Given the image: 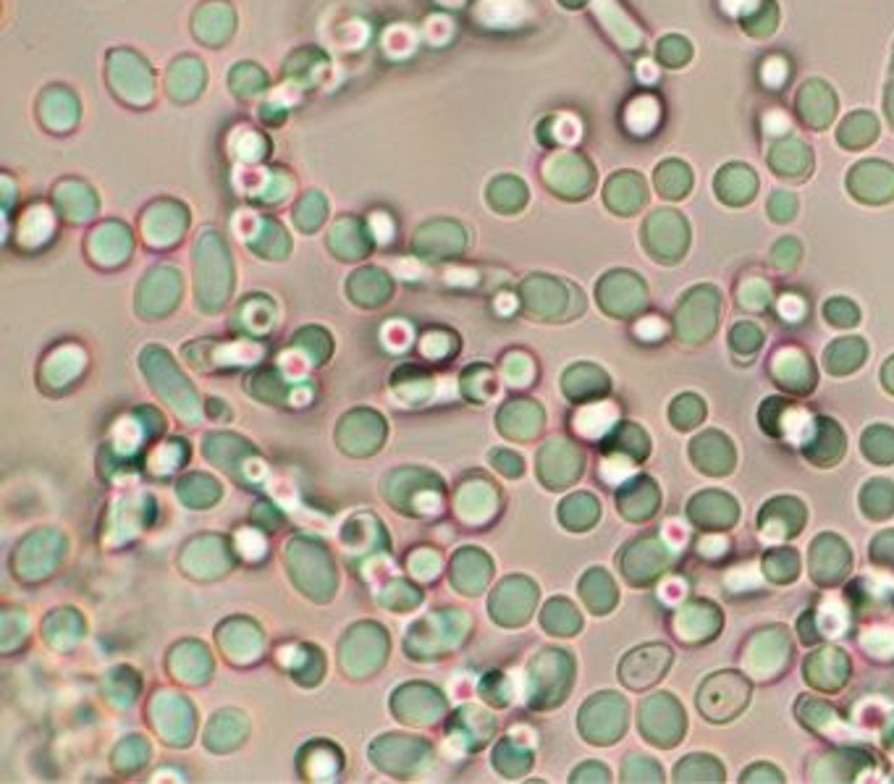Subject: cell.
I'll return each instance as SVG.
<instances>
[{"label": "cell", "instance_id": "obj_53", "mask_svg": "<svg viewBox=\"0 0 894 784\" xmlns=\"http://www.w3.org/2000/svg\"><path fill=\"white\" fill-rule=\"evenodd\" d=\"M798 255H800V247L795 242H784V244H779L776 247V263L782 265H788V268H792V265H795V261H798Z\"/></svg>", "mask_w": 894, "mask_h": 784}, {"label": "cell", "instance_id": "obj_23", "mask_svg": "<svg viewBox=\"0 0 894 784\" xmlns=\"http://www.w3.org/2000/svg\"><path fill=\"white\" fill-rule=\"evenodd\" d=\"M795 716L798 722L805 726L807 732H813L816 737L834 740V743H842L847 735H853L850 724L840 716V711L834 706H829L826 701L813 695H800L795 703Z\"/></svg>", "mask_w": 894, "mask_h": 784}, {"label": "cell", "instance_id": "obj_10", "mask_svg": "<svg viewBox=\"0 0 894 784\" xmlns=\"http://www.w3.org/2000/svg\"><path fill=\"white\" fill-rule=\"evenodd\" d=\"M853 570V551L845 538L836 533H821L807 549V574L819 588H836L850 578Z\"/></svg>", "mask_w": 894, "mask_h": 784}, {"label": "cell", "instance_id": "obj_45", "mask_svg": "<svg viewBox=\"0 0 894 784\" xmlns=\"http://www.w3.org/2000/svg\"><path fill=\"white\" fill-rule=\"evenodd\" d=\"M695 551L698 557L705 559V562H721V559L730 557L732 551V541L727 538V533H703L701 541L695 543Z\"/></svg>", "mask_w": 894, "mask_h": 784}, {"label": "cell", "instance_id": "obj_2", "mask_svg": "<svg viewBox=\"0 0 894 784\" xmlns=\"http://www.w3.org/2000/svg\"><path fill=\"white\" fill-rule=\"evenodd\" d=\"M677 562V546L663 533L634 538L619 551L617 564L622 578L634 588H646L667 578Z\"/></svg>", "mask_w": 894, "mask_h": 784}, {"label": "cell", "instance_id": "obj_1", "mask_svg": "<svg viewBox=\"0 0 894 784\" xmlns=\"http://www.w3.org/2000/svg\"><path fill=\"white\" fill-rule=\"evenodd\" d=\"M753 680L738 669H721L701 682L695 695V706L701 716L711 724H730L750 706Z\"/></svg>", "mask_w": 894, "mask_h": 784}, {"label": "cell", "instance_id": "obj_41", "mask_svg": "<svg viewBox=\"0 0 894 784\" xmlns=\"http://www.w3.org/2000/svg\"><path fill=\"white\" fill-rule=\"evenodd\" d=\"M622 782L659 784V782H663V768L659 761L651 758V755L630 753L622 764Z\"/></svg>", "mask_w": 894, "mask_h": 784}, {"label": "cell", "instance_id": "obj_3", "mask_svg": "<svg viewBox=\"0 0 894 784\" xmlns=\"http://www.w3.org/2000/svg\"><path fill=\"white\" fill-rule=\"evenodd\" d=\"M792 659V638L784 624H766L750 632L742 645V672L753 682H774L784 674Z\"/></svg>", "mask_w": 894, "mask_h": 784}, {"label": "cell", "instance_id": "obj_20", "mask_svg": "<svg viewBox=\"0 0 894 784\" xmlns=\"http://www.w3.org/2000/svg\"><path fill=\"white\" fill-rule=\"evenodd\" d=\"M688 520L703 533H727L740 520V503L734 496L709 488L688 501Z\"/></svg>", "mask_w": 894, "mask_h": 784}, {"label": "cell", "instance_id": "obj_50", "mask_svg": "<svg viewBox=\"0 0 894 784\" xmlns=\"http://www.w3.org/2000/svg\"><path fill=\"white\" fill-rule=\"evenodd\" d=\"M684 595H688V580L677 578V574H667V578H661L659 599H663L667 603H674V607H680Z\"/></svg>", "mask_w": 894, "mask_h": 784}, {"label": "cell", "instance_id": "obj_51", "mask_svg": "<svg viewBox=\"0 0 894 784\" xmlns=\"http://www.w3.org/2000/svg\"><path fill=\"white\" fill-rule=\"evenodd\" d=\"M569 782H611L609 766L598 764V761H588V764L577 766Z\"/></svg>", "mask_w": 894, "mask_h": 784}, {"label": "cell", "instance_id": "obj_37", "mask_svg": "<svg viewBox=\"0 0 894 784\" xmlns=\"http://www.w3.org/2000/svg\"><path fill=\"white\" fill-rule=\"evenodd\" d=\"M861 451L868 462L878 467L894 465V428L884 426V422L865 428L861 438Z\"/></svg>", "mask_w": 894, "mask_h": 784}, {"label": "cell", "instance_id": "obj_19", "mask_svg": "<svg viewBox=\"0 0 894 784\" xmlns=\"http://www.w3.org/2000/svg\"><path fill=\"white\" fill-rule=\"evenodd\" d=\"M800 455H803L813 467L829 470L836 467L847 455V436L834 417H813L811 430L800 444Z\"/></svg>", "mask_w": 894, "mask_h": 784}, {"label": "cell", "instance_id": "obj_26", "mask_svg": "<svg viewBox=\"0 0 894 784\" xmlns=\"http://www.w3.org/2000/svg\"><path fill=\"white\" fill-rule=\"evenodd\" d=\"M684 244H688V232L677 215L661 213L648 223V250L653 252L656 261L677 263L682 257Z\"/></svg>", "mask_w": 894, "mask_h": 784}, {"label": "cell", "instance_id": "obj_29", "mask_svg": "<svg viewBox=\"0 0 894 784\" xmlns=\"http://www.w3.org/2000/svg\"><path fill=\"white\" fill-rule=\"evenodd\" d=\"M580 595H582V601H586V607L590 609V614H596V617L611 614L619 603L617 582L609 572L603 570V567H590V570L582 574Z\"/></svg>", "mask_w": 894, "mask_h": 784}, {"label": "cell", "instance_id": "obj_35", "mask_svg": "<svg viewBox=\"0 0 894 784\" xmlns=\"http://www.w3.org/2000/svg\"><path fill=\"white\" fill-rule=\"evenodd\" d=\"M800 553L790 546H771V549L763 553L761 559V572L763 578L774 586H788V582H795L800 578Z\"/></svg>", "mask_w": 894, "mask_h": 784}, {"label": "cell", "instance_id": "obj_8", "mask_svg": "<svg viewBox=\"0 0 894 784\" xmlns=\"http://www.w3.org/2000/svg\"><path fill=\"white\" fill-rule=\"evenodd\" d=\"M719 310L721 297L713 286H698V289L684 294L674 313L677 339L692 344V347L711 342L719 328Z\"/></svg>", "mask_w": 894, "mask_h": 784}, {"label": "cell", "instance_id": "obj_11", "mask_svg": "<svg viewBox=\"0 0 894 784\" xmlns=\"http://www.w3.org/2000/svg\"><path fill=\"white\" fill-rule=\"evenodd\" d=\"M853 620V609H850L847 599H836V595H826L816 607H811L798 620V635L803 645H821L829 640L842 638Z\"/></svg>", "mask_w": 894, "mask_h": 784}, {"label": "cell", "instance_id": "obj_33", "mask_svg": "<svg viewBox=\"0 0 894 784\" xmlns=\"http://www.w3.org/2000/svg\"><path fill=\"white\" fill-rule=\"evenodd\" d=\"M501 595L507 599V611H501L496 620L501 624H522L530 620L532 614V607H536L538 601V588L532 586L530 580H509L507 586H501Z\"/></svg>", "mask_w": 894, "mask_h": 784}, {"label": "cell", "instance_id": "obj_4", "mask_svg": "<svg viewBox=\"0 0 894 784\" xmlns=\"http://www.w3.org/2000/svg\"><path fill=\"white\" fill-rule=\"evenodd\" d=\"M638 732L646 743L661 751H672L688 732V714L674 693H651L638 706Z\"/></svg>", "mask_w": 894, "mask_h": 784}, {"label": "cell", "instance_id": "obj_6", "mask_svg": "<svg viewBox=\"0 0 894 784\" xmlns=\"http://www.w3.org/2000/svg\"><path fill=\"white\" fill-rule=\"evenodd\" d=\"M575 682V659L567 651L546 649L530 664V706L553 709L565 703Z\"/></svg>", "mask_w": 894, "mask_h": 784}, {"label": "cell", "instance_id": "obj_47", "mask_svg": "<svg viewBox=\"0 0 894 784\" xmlns=\"http://www.w3.org/2000/svg\"><path fill=\"white\" fill-rule=\"evenodd\" d=\"M776 313L784 323L798 326V323H803V318L807 315V302L800 297V294H782L776 302Z\"/></svg>", "mask_w": 894, "mask_h": 784}, {"label": "cell", "instance_id": "obj_7", "mask_svg": "<svg viewBox=\"0 0 894 784\" xmlns=\"http://www.w3.org/2000/svg\"><path fill=\"white\" fill-rule=\"evenodd\" d=\"M882 772L878 758L871 751L855 745H836L832 751L813 755L805 764L807 782H861L865 776H876Z\"/></svg>", "mask_w": 894, "mask_h": 784}, {"label": "cell", "instance_id": "obj_22", "mask_svg": "<svg viewBox=\"0 0 894 784\" xmlns=\"http://www.w3.org/2000/svg\"><path fill=\"white\" fill-rule=\"evenodd\" d=\"M661 507V488L651 475H632L622 486H617V512L627 522L653 520Z\"/></svg>", "mask_w": 894, "mask_h": 784}, {"label": "cell", "instance_id": "obj_36", "mask_svg": "<svg viewBox=\"0 0 894 784\" xmlns=\"http://www.w3.org/2000/svg\"><path fill=\"white\" fill-rule=\"evenodd\" d=\"M540 624H543V630L551 632V635L572 638L582 628V617L567 599H551L546 603L543 614H540Z\"/></svg>", "mask_w": 894, "mask_h": 784}, {"label": "cell", "instance_id": "obj_15", "mask_svg": "<svg viewBox=\"0 0 894 784\" xmlns=\"http://www.w3.org/2000/svg\"><path fill=\"white\" fill-rule=\"evenodd\" d=\"M586 457L567 438H551L538 455V478L551 491L569 488L582 475Z\"/></svg>", "mask_w": 894, "mask_h": 784}, {"label": "cell", "instance_id": "obj_5", "mask_svg": "<svg viewBox=\"0 0 894 784\" xmlns=\"http://www.w3.org/2000/svg\"><path fill=\"white\" fill-rule=\"evenodd\" d=\"M630 724V703L614 690L590 695L577 716V730L590 745H614Z\"/></svg>", "mask_w": 894, "mask_h": 784}, {"label": "cell", "instance_id": "obj_13", "mask_svg": "<svg viewBox=\"0 0 894 784\" xmlns=\"http://www.w3.org/2000/svg\"><path fill=\"white\" fill-rule=\"evenodd\" d=\"M807 507L798 496H774L759 512V536L763 543H784L803 533Z\"/></svg>", "mask_w": 894, "mask_h": 784}, {"label": "cell", "instance_id": "obj_28", "mask_svg": "<svg viewBox=\"0 0 894 784\" xmlns=\"http://www.w3.org/2000/svg\"><path fill=\"white\" fill-rule=\"evenodd\" d=\"M868 357V344L861 336H840L824 349V368L829 376L845 378L863 368Z\"/></svg>", "mask_w": 894, "mask_h": 784}, {"label": "cell", "instance_id": "obj_48", "mask_svg": "<svg viewBox=\"0 0 894 784\" xmlns=\"http://www.w3.org/2000/svg\"><path fill=\"white\" fill-rule=\"evenodd\" d=\"M740 782H742V784H763V782H769V784H782V782H788V780H784V774L779 772V768H776L774 764H766V761H759V764L748 766L745 772L740 774Z\"/></svg>", "mask_w": 894, "mask_h": 784}, {"label": "cell", "instance_id": "obj_21", "mask_svg": "<svg viewBox=\"0 0 894 784\" xmlns=\"http://www.w3.org/2000/svg\"><path fill=\"white\" fill-rule=\"evenodd\" d=\"M690 459L698 472L724 478L738 467V449H734L732 438L721 430H703L690 441Z\"/></svg>", "mask_w": 894, "mask_h": 784}, {"label": "cell", "instance_id": "obj_17", "mask_svg": "<svg viewBox=\"0 0 894 784\" xmlns=\"http://www.w3.org/2000/svg\"><path fill=\"white\" fill-rule=\"evenodd\" d=\"M769 376L779 388H784L788 394H795V397L811 394L819 380L816 365H813L811 355L800 347H779L774 355H771Z\"/></svg>", "mask_w": 894, "mask_h": 784}, {"label": "cell", "instance_id": "obj_54", "mask_svg": "<svg viewBox=\"0 0 894 784\" xmlns=\"http://www.w3.org/2000/svg\"><path fill=\"white\" fill-rule=\"evenodd\" d=\"M882 745H884L886 755H890V758H894V711L890 714V719H886V730L882 735Z\"/></svg>", "mask_w": 894, "mask_h": 784}, {"label": "cell", "instance_id": "obj_44", "mask_svg": "<svg viewBox=\"0 0 894 784\" xmlns=\"http://www.w3.org/2000/svg\"><path fill=\"white\" fill-rule=\"evenodd\" d=\"M761 580H766L763 578V572L755 570L753 564H748V567H734V570L727 572L724 586L730 588V593H734V595L755 593L761 588Z\"/></svg>", "mask_w": 894, "mask_h": 784}, {"label": "cell", "instance_id": "obj_55", "mask_svg": "<svg viewBox=\"0 0 894 784\" xmlns=\"http://www.w3.org/2000/svg\"><path fill=\"white\" fill-rule=\"evenodd\" d=\"M882 386H884L886 394H892V397H894V355L886 359L884 368H882Z\"/></svg>", "mask_w": 894, "mask_h": 784}, {"label": "cell", "instance_id": "obj_49", "mask_svg": "<svg viewBox=\"0 0 894 784\" xmlns=\"http://www.w3.org/2000/svg\"><path fill=\"white\" fill-rule=\"evenodd\" d=\"M634 336H638V342L646 344L663 342V336H667V323H663L659 315H648V318H640L634 323Z\"/></svg>", "mask_w": 894, "mask_h": 784}, {"label": "cell", "instance_id": "obj_16", "mask_svg": "<svg viewBox=\"0 0 894 784\" xmlns=\"http://www.w3.org/2000/svg\"><path fill=\"white\" fill-rule=\"evenodd\" d=\"M853 674V664L850 656L836 645L821 643L816 651H811L803 661V680L819 693H840L850 682Z\"/></svg>", "mask_w": 894, "mask_h": 784}, {"label": "cell", "instance_id": "obj_18", "mask_svg": "<svg viewBox=\"0 0 894 784\" xmlns=\"http://www.w3.org/2000/svg\"><path fill=\"white\" fill-rule=\"evenodd\" d=\"M598 305L611 318H632L648 305V289L634 273H609L598 284Z\"/></svg>", "mask_w": 894, "mask_h": 784}, {"label": "cell", "instance_id": "obj_24", "mask_svg": "<svg viewBox=\"0 0 894 784\" xmlns=\"http://www.w3.org/2000/svg\"><path fill=\"white\" fill-rule=\"evenodd\" d=\"M845 599L853 609V617H863V620H878L894 611V588L882 578H857L847 588Z\"/></svg>", "mask_w": 894, "mask_h": 784}, {"label": "cell", "instance_id": "obj_31", "mask_svg": "<svg viewBox=\"0 0 894 784\" xmlns=\"http://www.w3.org/2000/svg\"><path fill=\"white\" fill-rule=\"evenodd\" d=\"M724 780L727 768L711 753H690L674 766V782L680 784H719Z\"/></svg>", "mask_w": 894, "mask_h": 784}, {"label": "cell", "instance_id": "obj_34", "mask_svg": "<svg viewBox=\"0 0 894 784\" xmlns=\"http://www.w3.org/2000/svg\"><path fill=\"white\" fill-rule=\"evenodd\" d=\"M861 512L871 522H886L894 517V483L886 478H874L861 488Z\"/></svg>", "mask_w": 894, "mask_h": 784}, {"label": "cell", "instance_id": "obj_46", "mask_svg": "<svg viewBox=\"0 0 894 784\" xmlns=\"http://www.w3.org/2000/svg\"><path fill=\"white\" fill-rule=\"evenodd\" d=\"M769 299H771V292H769V286L763 282H745L740 286V292H738L740 307H742V310H748V313L766 310Z\"/></svg>", "mask_w": 894, "mask_h": 784}, {"label": "cell", "instance_id": "obj_40", "mask_svg": "<svg viewBox=\"0 0 894 784\" xmlns=\"http://www.w3.org/2000/svg\"><path fill=\"white\" fill-rule=\"evenodd\" d=\"M865 656L876 664H892L894 661V628H868L857 638Z\"/></svg>", "mask_w": 894, "mask_h": 784}, {"label": "cell", "instance_id": "obj_32", "mask_svg": "<svg viewBox=\"0 0 894 784\" xmlns=\"http://www.w3.org/2000/svg\"><path fill=\"white\" fill-rule=\"evenodd\" d=\"M601 520V501L593 493H572L561 501L559 522L572 533H586Z\"/></svg>", "mask_w": 894, "mask_h": 784}, {"label": "cell", "instance_id": "obj_52", "mask_svg": "<svg viewBox=\"0 0 894 784\" xmlns=\"http://www.w3.org/2000/svg\"><path fill=\"white\" fill-rule=\"evenodd\" d=\"M784 74H788V69H784V63L779 59H771L766 67H763V82H769L771 88H779Z\"/></svg>", "mask_w": 894, "mask_h": 784}, {"label": "cell", "instance_id": "obj_12", "mask_svg": "<svg viewBox=\"0 0 894 784\" xmlns=\"http://www.w3.org/2000/svg\"><path fill=\"white\" fill-rule=\"evenodd\" d=\"M724 628V611L709 599H690L674 607L672 630L682 645L711 643Z\"/></svg>", "mask_w": 894, "mask_h": 784}, {"label": "cell", "instance_id": "obj_14", "mask_svg": "<svg viewBox=\"0 0 894 784\" xmlns=\"http://www.w3.org/2000/svg\"><path fill=\"white\" fill-rule=\"evenodd\" d=\"M759 422L766 436L776 438V441L782 444L800 446L807 436V430H811L813 415L795 405V401L782 397H769L763 399V405L759 409Z\"/></svg>", "mask_w": 894, "mask_h": 784}, {"label": "cell", "instance_id": "obj_9", "mask_svg": "<svg viewBox=\"0 0 894 784\" xmlns=\"http://www.w3.org/2000/svg\"><path fill=\"white\" fill-rule=\"evenodd\" d=\"M674 664V651L667 643H646L619 661V682L627 690L643 693L667 678Z\"/></svg>", "mask_w": 894, "mask_h": 784}, {"label": "cell", "instance_id": "obj_42", "mask_svg": "<svg viewBox=\"0 0 894 784\" xmlns=\"http://www.w3.org/2000/svg\"><path fill=\"white\" fill-rule=\"evenodd\" d=\"M868 559L876 570H882L894 578V530H882L871 538Z\"/></svg>", "mask_w": 894, "mask_h": 784}, {"label": "cell", "instance_id": "obj_38", "mask_svg": "<svg viewBox=\"0 0 894 784\" xmlns=\"http://www.w3.org/2000/svg\"><path fill=\"white\" fill-rule=\"evenodd\" d=\"M705 420V401L698 397V394H680L674 397L672 405H669V422L677 430H692L698 428Z\"/></svg>", "mask_w": 894, "mask_h": 784}, {"label": "cell", "instance_id": "obj_25", "mask_svg": "<svg viewBox=\"0 0 894 784\" xmlns=\"http://www.w3.org/2000/svg\"><path fill=\"white\" fill-rule=\"evenodd\" d=\"M561 391L572 405H588V401L603 399L611 391V378L598 365L580 363L561 376Z\"/></svg>", "mask_w": 894, "mask_h": 784}, {"label": "cell", "instance_id": "obj_30", "mask_svg": "<svg viewBox=\"0 0 894 784\" xmlns=\"http://www.w3.org/2000/svg\"><path fill=\"white\" fill-rule=\"evenodd\" d=\"M601 444L603 451L622 455L638 465L646 462L648 455H651V438H648V434L638 426V422H619Z\"/></svg>", "mask_w": 894, "mask_h": 784}, {"label": "cell", "instance_id": "obj_43", "mask_svg": "<svg viewBox=\"0 0 894 784\" xmlns=\"http://www.w3.org/2000/svg\"><path fill=\"white\" fill-rule=\"evenodd\" d=\"M824 318H826V323H832L834 328H853L861 323V310H857L850 299L836 297V299H829L824 305Z\"/></svg>", "mask_w": 894, "mask_h": 784}, {"label": "cell", "instance_id": "obj_27", "mask_svg": "<svg viewBox=\"0 0 894 784\" xmlns=\"http://www.w3.org/2000/svg\"><path fill=\"white\" fill-rule=\"evenodd\" d=\"M619 407L609 399H596L588 405H577V413L572 415L575 434L586 441H603L619 426Z\"/></svg>", "mask_w": 894, "mask_h": 784}, {"label": "cell", "instance_id": "obj_39", "mask_svg": "<svg viewBox=\"0 0 894 784\" xmlns=\"http://www.w3.org/2000/svg\"><path fill=\"white\" fill-rule=\"evenodd\" d=\"M730 349L738 363H753V357L763 349V330L750 320L738 323L730 330Z\"/></svg>", "mask_w": 894, "mask_h": 784}]
</instances>
